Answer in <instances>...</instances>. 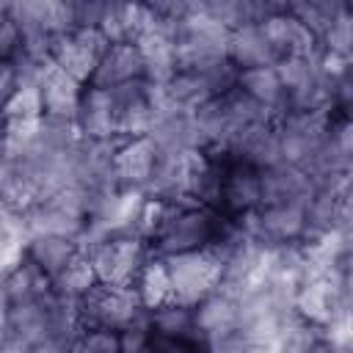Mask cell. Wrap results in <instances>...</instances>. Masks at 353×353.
<instances>
[{
    "instance_id": "1",
    "label": "cell",
    "mask_w": 353,
    "mask_h": 353,
    "mask_svg": "<svg viewBox=\"0 0 353 353\" xmlns=\"http://www.w3.org/2000/svg\"><path fill=\"white\" fill-rule=\"evenodd\" d=\"M240 223L229 221L212 207L188 201V199H165L163 212L149 232V248L157 256H174L199 248H221L226 237Z\"/></svg>"
},
{
    "instance_id": "4",
    "label": "cell",
    "mask_w": 353,
    "mask_h": 353,
    "mask_svg": "<svg viewBox=\"0 0 353 353\" xmlns=\"http://www.w3.org/2000/svg\"><path fill=\"white\" fill-rule=\"evenodd\" d=\"M306 199H262L256 210L243 221L245 234L265 251L301 248L309 237Z\"/></svg>"
},
{
    "instance_id": "20",
    "label": "cell",
    "mask_w": 353,
    "mask_h": 353,
    "mask_svg": "<svg viewBox=\"0 0 353 353\" xmlns=\"http://www.w3.org/2000/svg\"><path fill=\"white\" fill-rule=\"evenodd\" d=\"M196 11L210 17L226 30L259 25L270 14H276L265 0H196Z\"/></svg>"
},
{
    "instance_id": "12",
    "label": "cell",
    "mask_w": 353,
    "mask_h": 353,
    "mask_svg": "<svg viewBox=\"0 0 353 353\" xmlns=\"http://www.w3.org/2000/svg\"><path fill=\"white\" fill-rule=\"evenodd\" d=\"M72 127H74L77 138L88 141V143H113V141H119L113 91L85 83L83 94H80V102H77V110H74Z\"/></svg>"
},
{
    "instance_id": "6",
    "label": "cell",
    "mask_w": 353,
    "mask_h": 353,
    "mask_svg": "<svg viewBox=\"0 0 353 353\" xmlns=\"http://www.w3.org/2000/svg\"><path fill=\"white\" fill-rule=\"evenodd\" d=\"M171 281H174V301L196 306L201 298H207L212 290L223 284L226 268L223 256L215 248H199V251H185L165 256Z\"/></svg>"
},
{
    "instance_id": "9",
    "label": "cell",
    "mask_w": 353,
    "mask_h": 353,
    "mask_svg": "<svg viewBox=\"0 0 353 353\" xmlns=\"http://www.w3.org/2000/svg\"><path fill=\"white\" fill-rule=\"evenodd\" d=\"M47 182L41 171L22 160L0 154V210L17 221H25L33 207L44 199Z\"/></svg>"
},
{
    "instance_id": "19",
    "label": "cell",
    "mask_w": 353,
    "mask_h": 353,
    "mask_svg": "<svg viewBox=\"0 0 353 353\" xmlns=\"http://www.w3.org/2000/svg\"><path fill=\"white\" fill-rule=\"evenodd\" d=\"M130 287H132L138 303L143 306V312H152V309H160V306L171 303L174 301V281H171L168 259L152 254L141 265V270H138V276Z\"/></svg>"
},
{
    "instance_id": "23",
    "label": "cell",
    "mask_w": 353,
    "mask_h": 353,
    "mask_svg": "<svg viewBox=\"0 0 353 353\" xmlns=\"http://www.w3.org/2000/svg\"><path fill=\"white\" fill-rule=\"evenodd\" d=\"M110 0H66V19L69 25H80V28H97L108 11Z\"/></svg>"
},
{
    "instance_id": "24",
    "label": "cell",
    "mask_w": 353,
    "mask_h": 353,
    "mask_svg": "<svg viewBox=\"0 0 353 353\" xmlns=\"http://www.w3.org/2000/svg\"><path fill=\"white\" fill-rule=\"evenodd\" d=\"M149 11H152V17L157 19V22H163V25H176V22H182L188 14H193L196 11V0H141Z\"/></svg>"
},
{
    "instance_id": "14",
    "label": "cell",
    "mask_w": 353,
    "mask_h": 353,
    "mask_svg": "<svg viewBox=\"0 0 353 353\" xmlns=\"http://www.w3.org/2000/svg\"><path fill=\"white\" fill-rule=\"evenodd\" d=\"M80 248H83V237L61 234V232H25L22 237V256L50 281L72 262V256Z\"/></svg>"
},
{
    "instance_id": "16",
    "label": "cell",
    "mask_w": 353,
    "mask_h": 353,
    "mask_svg": "<svg viewBox=\"0 0 353 353\" xmlns=\"http://www.w3.org/2000/svg\"><path fill=\"white\" fill-rule=\"evenodd\" d=\"M154 25L157 19L141 0H110L99 22V33L108 41H138Z\"/></svg>"
},
{
    "instance_id": "25",
    "label": "cell",
    "mask_w": 353,
    "mask_h": 353,
    "mask_svg": "<svg viewBox=\"0 0 353 353\" xmlns=\"http://www.w3.org/2000/svg\"><path fill=\"white\" fill-rule=\"evenodd\" d=\"M28 72L19 61H0V108L8 105V99L25 85Z\"/></svg>"
},
{
    "instance_id": "13",
    "label": "cell",
    "mask_w": 353,
    "mask_h": 353,
    "mask_svg": "<svg viewBox=\"0 0 353 353\" xmlns=\"http://www.w3.org/2000/svg\"><path fill=\"white\" fill-rule=\"evenodd\" d=\"M141 80H149V66L138 41H108L88 83L99 88H119Z\"/></svg>"
},
{
    "instance_id": "10",
    "label": "cell",
    "mask_w": 353,
    "mask_h": 353,
    "mask_svg": "<svg viewBox=\"0 0 353 353\" xmlns=\"http://www.w3.org/2000/svg\"><path fill=\"white\" fill-rule=\"evenodd\" d=\"M33 85H36V97H39V110L44 121L52 124H72L74 121V110L83 94V83L74 80L72 74H66L63 69H58L55 63H41L33 72Z\"/></svg>"
},
{
    "instance_id": "22",
    "label": "cell",
    "mask_w": 353,
    "mask_h": 353,
    "mask_svg": "<svg viewBox=\"0 0 353 353\" xmlns=\"http://www.w3.org/2000/svg\"><path fill=\"white\" fill-rule=\"evenodd\" d=\"M25 36L11 11H0V61H22Z\"/></svg>"
},
{
    "instance_id": "7",
    "label": "cell",
    "mask_w": 353,
    "mask_h": 353,
    "mask_svg": "<svg viewBox=\"0 0 353 353\" xmlns=\"http://www.w3.org/2000/svg\"><path fill=\"white\" fill-rule=\"evenodd\" d=\"M105 47H108V39L97 28L69 25V28H61L50 36L47 61L85 85L91 80Z\"/></svg>"
},
{
    "instance_id": "5",
    "label": "cell",
    "mask_w": 353,
    "mask_h": 353,
    "mask_svg": "<svg viewBox=\"0 0 353 353\" xmlns=\"http://www.w3.org/2000/svg\"><path fill=\"white\" fill-rule=\"evenodd\" d=\"M74 317L77 328H102L121 334L124 328L143 323L146 312L138 303L132 287L94 281L80 298H74Z\"/></svg>"
},
{
    "instance_id": "15",
    "label": "cell",
    "mask_w": 353,
    "mask_h": 353,
    "mask_svg": "<svg viewBox=\"0 0 353 353\" xmlns=\"http://www.w3.org/2000/svg\"><path fill=\"white\" fill-rule=\"evenodd\" d=\"M262 30L273 47L276 61L292 58V55H314L320 50L317 36L290 11H276L268 19H262Z\"/></svg>"
},
{
    "instance_id": "2",
    "label": "cell",
    "mask_w": 353,
    "mask_h": 353,
    "mask_svg": "<svg viewBox=\"0 0 353 353\" xmlns=\"http://www.w3.org/2000/svg\"><path fill=\"white\" fill-rule=\"evenodd\" d=\"M83 248L94 268L97 281L116 284V287H130L141 265L152 256L149 240L127 223L91 232L83 240Z\"/></svg>"
},
{
    "instance_id": "3",
    "label": "cell",
    "mask_w": 353,
    "mask_h": 353,
    "mask_svg": "<svg viewBox=\"0 0 353 353\" xmlns=\"http://www.w3.org/2000/svg\"><path fill=\"white\" fill-rule=\"evenodd\" d=\"M165 152L157 143V138L149 135H130V138H119L110 146L108 154V185L116 193H127V196H141L149 193L152 185L157 182L163 163H165Z\"/></svg>"
},
{
    "instance_id": "11",
    "label": "cell",
    "mask_w": 353,
    "mask_h": 353,
    "mask_svg": "<svg viewBox=\"0 0 353 353\" xmlns=\"http://www.w3.org/2000/svg\"><path fill=\"white\" fill-rule=\"evenodd\" d=\"M116 97V127L119 138L149 135L160 119V99L152 80L110 88Z\"/></svg>"
},
{
    "instance_id": "17",
    "label": "cell",
    "mask_w": 353,
    "mask_h": 353,
    "mask_svg": "<svg viewBox=\"0 0 353 353\" xmlns=\"http://www.w3.org/2000/svg\"><path fill=\"white\" fill-rule=\"evenodd\" d=\"M234 85L270 119H279L284 113V88L276 72V63L270 66H256V69H243L234 77Z\"/></svg>"
},
{
    "instance_id": "18",
    "label": "cell",
    "mask_w": 353,
    "mask_h": 353,
    "mask_svg": "<svg viewBox=\"0 0 353 353\" xmlns=\"http://www.w3.org/2000/svg\"><path fill=\"white\" fill-rule=\"evenodd\" d=\"M226 61L243 72V69H256V66H270L276 63L273 47L259 25H245V28H234L229 30L226 39Z\"/></svg>"
},
{
    "instance_id": "21",
    "label": "cell",
    "mask_w": 353,
    "mask_h": 353,
    "mask_svg": "<svg viewBox=\"0 0 353 353\" xmlns=\"http://www.w3.org/2000/svg\"><path fill=\"white\" fill-rule=\"evenodd\" d=\"M94 281H97L94 268H91L88 256H85V248H80V251L72 256V262L52 279V290L74 301V298H80Z\"/></svg>"
},
{
    "instance_id": "8",
    "label": "cell",
    "mask_w": 353,
    "mask_h": 353,
    "mask_svg": "<svg viewBox=\"0 0 353 353\" xmlns=\"http://www.w3.org/2000/svg\"><path fill=\"white\" fill-rule=\"evenodd\" d=\"M146 331H149V350L154 353L207 350V342L196 328L193 306L179 301H171L160 309L146 312Z\"/></svg>"
}]
</instances>
